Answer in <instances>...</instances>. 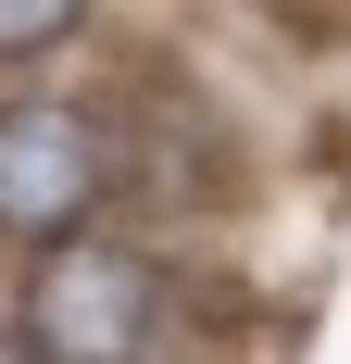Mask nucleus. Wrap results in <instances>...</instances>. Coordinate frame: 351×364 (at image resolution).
<instances>
[{
    "label": "nucleus",
    "instance_id": "1",
    "mask_svg": "<svg viewBox=\"0 0 351 364\" xmlns=\"http://www.w3.org/2000/svg\"><path fill=\"white\" fill-rule=\"evenodd\" d=\"M38 364H163L176 352V277L151 239L75 226L50 252H26V301H13Z\"/></svg>",
    "mask_w": 351,
    "mask_h": 364
},
{
    "label": "nucleus",
    "instance_id": "2",
    "mask_svg": "<svg viewBox=\"0 0 351 364\" xmlns=\"http://www.w3.org/2000/svg\"><path fill=\"white\" fill-rule=\"evenodd\" d=\"M113 176H126V139L101 101H63V88L0 101V252H50L75 226H101Z\"/></svg>",
    "mask_w": 351,
    "mask_h": 364
},
{
    "label": "nucleus",
    "instance_id": "3",
    "mask_svg": "<svg viewBox=\"0 0 351 364\" xmlns=\"http://www.w3.org/2000/svg\"><path fill=\"white\" fill-rule=\"evenodd\" d=\"M88 13H101V0H0V75H38L50 50H75Z\"/></svg>",
    "mask_w": 351,
    "mask_h": 364
}]
</instances>
